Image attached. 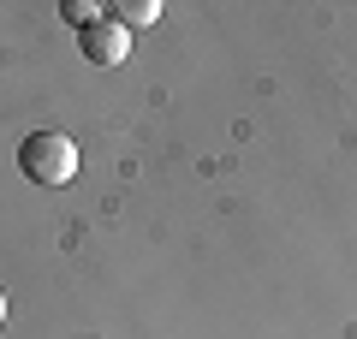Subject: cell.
<instances>
[{
  "mask_svg": "<svg viewBox=\"0 0 357 339\" xmlns=\"http://www.w3.org/2000/svg\"><path fill=\"white\" fill-rule=\"evenodd\" d=\"M18 173L30 179V185H72L77 179V143L66 137V131H30L24 143H18Z\"/></svg>",
  "mask_w": 357,
  "mask_h": 339,
  "instance_id": "1",
  "label": "cell"
},
{
  "mask_svg": "<svg viewBox=\"0 0 357 339\" xmlns=\"http://www.w3.org/2000/svg\"><path fill=\"white\" fill-rule=\"evenodd\" d=\"M77 48H84V60H96V66H119V60L131 54V30L114 24V18H102L96 30H84V36H77Z\"/></svg>",
  "mask_w": 357,
  "mask_h": 339,
  "instance_id": "2",
  "label": "cell"
},
{
  "mask_svg": "<svg viewBox=\"0 0 357 339\" xmlns=\"http://www.w3.org/2000/svg\"><path fill=\"white\" fill-rule=\"evenodd\" d=\"M107 18L126 24V30H149L161 18V0H119V6H107Z\"/></svg>",
  "mask_w": 357,
  "mask_h": 339,
  "instance_id": "3",
  "label": "cell"
},
{
  "mask_svg": "<svg viewBox=\"0 0 357 339\" xmlns=\"http://www.w3.org/2000/svg\"><path fill=\"white\" fill-rule=\"evenodd\" d=\"M60 18L77 30V36H84V30H96V24L107 18V6H96V0H66V6H60Z\"/></svg>",
  "mask_w": 357,
  "mask_h": 339,
  "instance_id": "4",
  "label": "cell"
},
{
  "mask_svg": "<svg viewBox=\"0 0 357 339\" xmlns=\"http://www.w3.org/2000/svg\"><path fill=\"white\" fill-rule=\"evenodd\" d=\"M0 327H6V292H0Z\"/></svg>",
  "mask_w": 357,
  "mask_h": 339,
  "instance_id": "5",
  "label": "cell"
}]
</instances>
